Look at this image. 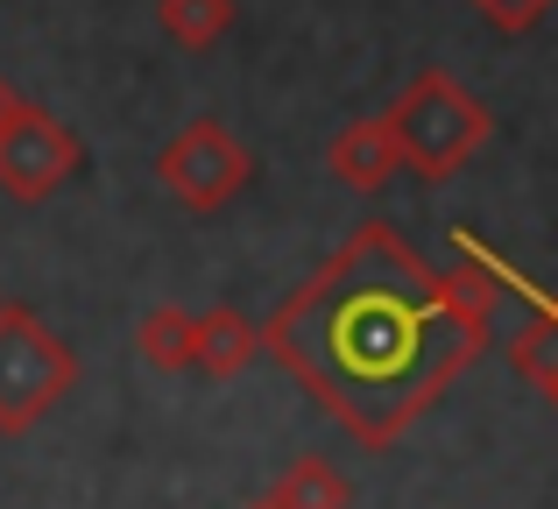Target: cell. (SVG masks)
I'll return each instance as SVG.
<instances>
[{
    "label": "cell",
    "mask_w": 558,
    "mask_h": 509,
    "mask_svg": "<svg viewBox=\"0 0 558 509\" xmlns=\"http://www.w3.org/2000/svg\"><path fill=\"white\" fill-rule=\"evenodd\" d=\"M488 347L495 318L474 312L389 220H361L262 318V354L283 361L368 453L403 439Z\"/></svg>",
    "instance_id": "obj_1"
},
{
    "label": "cell",
    "mask_w": 558,
    "mask_h": 509,
    "mask_svg": "<svg viewBox=\"0 0 558 509\" xmlns=\"http://www.w3.org/2000/svg\"><path fill=\"white\" fill-rule=\"evenodd\" d=\"M389 128H396L403 163L417 170V178L446 184V178H460V170L481 156V142L495 135V113L481 107L452 71L432 64V71H417V78L403 85V99L389 107Z\"/></svg>",
    "instance_id": "obj_2"
},
{
    "label": "cell",
    "mask_w": 558,
    "mask_h": 509,
    "mask_svg": "<svg viewBox=\"0 0 558 509\" xmlns=\"http://www.w3.org/2000/svg\"><path fill=\"white\" fill-rule=\"evenodd\" d=\"M78 389V347L28 304H0V439L36 432Z\"/></svg>",
    "instance_id": "obj_3"
},
{
    "label": "cell",
    "mask_w": 558,
    "mask_h": 509,
    "mask_svg": "<svg viewBox=\"0 0 558 509\" xmlns=\"http://www.w3.org/2000/svg\"><path fill=\"white\" fill-rule=\"evenodd\" d=\"M156 178H163V192L178 198L184 213H219L255 184V156H247V142L233 135V128L184 121L178 135L156 149Z\"/></svg>",
    "instance_id": "obj_4"
},
{
    "label": "cell",
    "mask_w": 558,
    "mask_h": 509,
    "mask_svg": "<svg viewBox=\"0 0 558 509\" xmlns=\"http://www.w3.org/2000/svg\"><path fill=\"white\" fill-rule=\"evenodd\" d=\"M85 170V142L71 121H57L50 107L14 99V113L0 121V192L14 206H43Z\"/></svg>",
    "instance_id": "obj_5"
},
{
    "label": "cell",
    "mask_w": 558,
    "mask_h": 509,
    "mask_svg": "<svg viewBox=\"0 0 558 509\" xmlns=\"http://www.w3.org/2000/svg\"><path fill=\"white\" fill-rule=\"evenodd\" d=\"M326 170L347 184V192H361V198L389 192V178L403 170V149H396V128H389V113H368V121H347L340 135H332V149H326Z\"/></svg>",
    "instance_id": "obj_6"
},
{
    "label": "cell",
    "mask_w": 558,
    "mask_h": 509,
    "mask_svg": "<svg viewBox=\"0 0 558 509\" xmlns=\"http://www.w3.org/2000/svg\"><path fill=\"white\" fill-rule=\"evenodd\" d=\"M262 361V326L247 312H233V304H219V312H198V368L213 375V383H233V375H247Z\"/></svg>",
    "instance_id": "obj_7"
},
{
    "label": "cell",
    "mask_w": 558,
    "mask_h": 509,
    "mask_svg": "<svg viewBox=\"0 0 558 509\" xmlns=\"http://www.w3.org/2000/svg\"><path fill=\"white\" fill-rule=\"evenodd\" d=\"M135 354H142V368H156V375L198 368V312H184V304H156V312H142Z\"/></svg>",
    "instance_id": "obj_8"
},
{
    "label": "cell",
    "mask_w": 558,
    "mask_h": 509,
    "mask_svg": "<svg viewBox=\"0 0 558 509\" xmlns=\"http://www.w3.org/2000/svg\"><path fill=\"white\" fill-rule=\"evenodd\" d=\"M509 361H517L523 383H537L558 403V290H531V318L509 340Z\"/></svg>",
    "instance_id": "obj_9"
},
{
    "label": "cell",
    "mask_w": 558,
    "mask_h": 509,
    "mask_svg": "<svg viewBox=\"0 0 558 509\" xmlns=\"http://www.w3.org/2000/svg\"><path fill=\"white\" fill-rule=\"evenodd\" d=\"M233 22H241V0H156V28L178 50H213Z\"/></svg>",
    "instance_id": "obj_10"
},
{
    "label": "cell",
    "mask_w": 558,
    "mask_h": 509,
    "mask_svg": "<svg viewBox=\"0 0 558 509\" xmlns=\"http://www.w3.org/2000/svg\"><path fill=\"white\" fill-rule=\"evenodd\" d=\"M276 496L290 509H354V482H347L332 460L304 453V460H290V468L276 474Z\"/></svg>",
    "instance_id": "obj_11"
},
{
    "label": "cell",
    "mask_w": 558,
    "mask_h": 509,
    "mask_svg": "<svg viewBox=\"0 0 558 509\" xmlns=\"http://www.w3.org/2000/svg\"><path fill=\"white\" fill-rule=\"evenodd\" d=\"M466 8H474L481 22L495 28V36H531V28L545 22L558 0H466Z\"/></svg>",
    "instance_id": "obj_12"
},
{
    "label": "cell",
    "mask_w": 558,
    "mask_h": 509,
    "mask_svg": "<svg viewBox=\"0 0 558 509\" xmlns=\"http://www.w3.org/2000/svg\"><path fill=\"white\" fill-rule=\"evenodd\" d=\"M247 509H290V502H283V496H276V488H262V496H255V502H247Z\"/></svg>",
    "instance_id": "obj_13"
},
{
    "label": "cell",
    "mask_w": 558,
    "mask_h": 509,
    "mask_svg": "<svg viewBox=\"0 0 558 509\" xmlns=\"http://www.w3.org/2000/svg\"><path fill=\"white\" fill-rule=\"evenodd\" d=\"M14 99H22V93H14V85L0 78V121H8V113H14Z\"/></svg>",
    "instance_id": "obj_14"
},
{
    "label": "cell",
    "mask_w": 558,
    "mask_h": 509,
    "mask_svg": "<svg viewBox=\"0 0 558 509\" xmlns=\"http://www.w3.org/2000/svg\"><path fill=\"white\" fill-rule=\"evenodd\" d=\"M0 304H8V298H0Z\"/></svg>",
    "instance_id": "obj_15"
}]
</instances>
